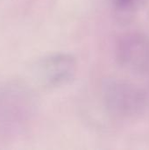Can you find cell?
I'll return each mask as SVG.
<instances>
[{"label": "cell", "mask_w": 149, "mask_h": 150, "mask_svg": "<svg viewBox=\"0 0 149 150\" xmlns=\"http://www.w3.org/2000/svg\"><path fill=\"white\" fill-rule=\"evenodd\" d=\"M103 103L107 112L119 119H132L145 106V96L134 84L122 79L107 81L102 90Z\"/></svg>", "instance_id": "6da1fadb"}, {"label": "cell", "mask_w": 149, "mask_h": 150, "mask_svg": "<svg viewBox=\"0 0 149 150\" xmlns=\"http://www.w3.org/2000/svg\"><path fill=\"white\" fill-rule=\"evenodd\" d=\"M77 70V63L71 54H52L39 59L32 65V76L44 88H58L70 83Z\"/></svg>", "instance_id": "7a4b0ae2"}, {"label": "cell", "mask_w": 149, "mask_h": 150, "mask_svg": "<svg viewBox=\"0 0 149 150\" xmlns=\"http://www.w3.org/2000/svg\"><path fill=\"white\" fill-rule=\"evenodd\" d=\"M119 65L131 72L141 73L149 69V35L132 32L122 35L116 45Z\"/></svg>", "instance_id": "3957f363"}, {"label": "cell", "mask_w": 149, "mask_h": 150, "mask_svg": "<svg viewBox=\"0 0 149 150\" xmlns=\"http://www.w3.org/2000/svg\"><path fill=\"white\" fill-rule=\"evenodd\" d=\"M140 0H114L116 9L122 13H130L135 9Z\"/></svg>", "instance_id": "277c9868"}]
</instances>
